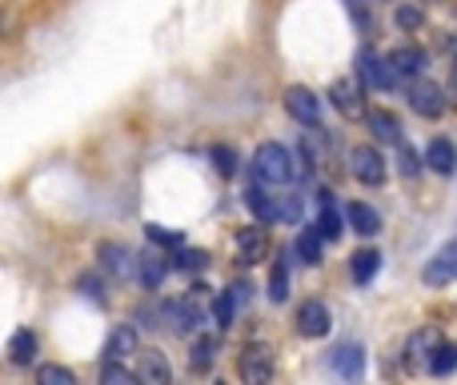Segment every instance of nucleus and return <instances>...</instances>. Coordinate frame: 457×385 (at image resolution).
I'll return each instance as SVG.
<instances>
[{"label":"nucleus","instance_id":"15","mask_svg":"<svg viewBox=\"0 0 457 385\" xmlns=\"http://www.w3.org/2000/svg\"><path fill=\"white\" fill-rule=\"evenodd\" d=\"M325 241H329V237H325L321 229H301V233H297V245H293V253H297L305 265H321Z\"/></svg>","mask_w":457,"mask_h":385},{"label":"nucleus","instance_id":"12","mask_svg":"<svg viewBox=\"0 0 457 385\" xmlns=\"http://www.w3.org/2000/svg\"><path fill=\"white\" fill-rule=\"evenodd\" d=\"M365 125H370V133L378 137V141H386V145H402L405 141V137H402V121H397L394 113H386V109L365 113Z\"/></svg>","mask_w":457,"mask_h":385},{"label":"nucleus","instance_id":"29","mask_svg":"<svg viewBox=\"0 0 457 385\" xmlns=\"http://www.w3.org/2000/svg\"><path fill=\"white\" fill-rule=\"evenodd\" d=\"M37 381L40 385H72V381H77V373L64 370V365H40Z\"/></svg>","mask_w":457,"mask_h":385},{"label":"nucleus","instance_id":"36","mask_svg":"<svg viewBox=\"0 0 457 385\" xmlns=\"http://www.w3.org/2000/svg\"><path fill=\"white\" fill-rule=\"evenodd\" d=\"M145 233H149V241H157V245H181V233H169V229H161V225H149Z\"/></svg>","mask_w":457,"mask_h":385},{"label":"nucleus","instance_id":"13","mask_svg":"<svg viewBox=\"0 0 457 385\" xmlns=\"http://www.w3.org/2000/svg\"><path fill=\"white\" fill-rule=\"evenodd\" d=\"M345 221L353 225V233H361V237H378L381 233L378 209H373V205H365V201H349L345 205Z\"/></svg>","mask_w":457,"mask_h":385},{"label":"nucleus","instance_id":"22","mask_svg":"<svg viewBox=\"0 0 457 385\" xmlns=\"http://www.w3.org/2000/svg\"><path fill=\"white\" fill-rule=\"evenodd\" d=\"M141 381H149V385H169L173 381V370H169V362H165V354H141Z\"/></svg>","mask_w":457,"mask_h":385},{"label":"nucleus","instance_id":"27","mask_svg":"<svg viewBox=\"0 0 457 385\" xmlns=\"http://www.w3.org/2000/svg\"><path fill=\"white\" fill-rule=\"evenodd\" d=\"M213 362H217V338H197L193 341V354H189L193 373H205Z\"/></svg>","mask_w":457,"mask_h":385},{"label":"nucleus","instance_id":"5","mask_svg":"<svg viewBox=\"0 0 457 385\" xmlns=\"http://www.w3.org/2000/svg\"><path fill=\"white\" fill-rule=\"evenodd\" d=\"M237 370H241V381L249 385H261L273 378V354H269L265 346H245L241 362H237Z\"/></svg>","mask_w":457,"mask_h":385},{"label":"nucleus","instance_id":"11","mask_svg":"<svg viewBox=\"0 0 457 385\" xmlns=\"http://www.w3.org/2000/svg\"><path fill=\"white\" fill-rule=\"evenodd\" d=\"M161 317H165V325L169 330H177V333L197 330L201 325V314H197L193 301H165V305H161Z\"/></svg>","mask_w":457,"mask_h":385},{"label":"nucleus","instance_id":"38","mask_svg":"<svg viewBox=\"0 0 457 385\" xmlns=\"http://www.w3.org/2000/svg\"><path fill=\"white\" fill-rule=\"evenodd\" d=\"M402 161H405V165H402V169H405V177H413V173H418V165H421V161H418V153H413L405 141H402Z\"/></svg>","mask_w":457,"mask_h":385},{"label":"nucleus","instance_id":"32","mask_svg":"<svg viewBox=\"0 0 457 385\" xmlns=\"http://www.w3.org/2000/svg\"><path fill=\"white\" fill-rule=\"evenodd\" d=\"M101 381H104V385H133V381H141V373H129L125 365L109 362V365L101 370Z\"/></svg>","mask_w":457,"mask_h":385},{"label":"nucleus","instance_id":"33","mask_svg":"<svg viewBox=\"0 0 457 385\" xmlns=\"http://www.w3.org/2000/svg\"><path fill=\"white\" fill-rule=\"evenodd\" d=\"M213 169L221 177H233L237 173V153L228 149V145H217V149H213Z\"/></svg>","mask_w":457,"mask_h":385},{"label":"nucleus","instance_id":"28","mask_svg":"<svg viewBox=\"0 0 457 385\" xmlns=\"http://www.w3.org/2000/svg\"><path fill=\"white\" fill-rule=\"evenodd\" d=\"M317 229H321L329 241H337V237H341V217L333 213V201H329V193H325V189H321V217H317Z\"/></svg>","mask_w":457,"mask_h":385},{"label":"nucleus","instance_id":"31","mask_svg":"<svg viewBox=\"0 0 457 385\" xmlns=\"http://www.w3.org/2000/svg\"><path fill=\"white\" fill-rule=\"evenodd\" d=\"M277 221H285V225H301V197L297 193L281 197V205H277Z\"/></svg>","mask_w":457,"mask_h":385},{"label":"nucleus","instance_id":"7","mask_svg":"<svg viewBox=\"0 0 457 385\" xmlns=\"http://www.w3.org/2000/svg\"><path fill=\"white\" fill-rule=\"evenodd\" d=\"M357 72H361V80H365L370 88H394L397 80H402V77L394 72V64H389V56L381 61V56L370 53V48L361 53V64H357Z\"/></svg>","mask_w":457,"mask_h":385},{"label":"nucleus","instance_id":"24","mask_svg":"<svg viewBox=\"0 0 457 385\" xmlns=\"http://www.w3.org/2000/svg\"><path fill=\"white\" fill-rule=\"evenodd\" d=\"M237 249H241L245 265L257 261L261 253H265V229H241V233H237Z\"/></svg>","mask_w":457,"mask_h":385},{"label":"nucleus","instance_id":"3","mask_svg":"<svg viewBox=\"0 0 457 385\" xmlns=\"http://www.w3.org/2000/svg\"><path fill=\"white\" fill-rule=\"evenodd\" d=\"M349 173L361 185H381L386 181V157H381L373 145H357V149L349 153Z\"/></svg>","mask_w":457,"mask_h":385},{"label":"nucleus","instance_id":"20","mask_svg":"<svg viewBox=\"0 0 457 385\" xmlns=\"http://www.w3.org/2000/svg\"><path fill=\"white\" fill-rule=\"evenodd\" d=\"M32 357H37V333L16 330L12 338H8V362L12 365H32Z\"/></svg>","mask_w":457,"mask_h":385},{"label":"nucleus","instance_id":"10","mask_svg":"<svg viewBox=\"0 0 457 385\" xmlns=\"http://www.w3.org/2000/svg\"><path fill=\"white\" fill-rule=\"evenodd\" d=\"M421 281H426V285H450V281H457V241H450L434 261H429L426 273H421Z\"/></svg>","mask_w":457,"mask_h":385},{"label":"nucleus","instance_id":"8","mask_svg":"<svg viewBox=\"0 0 457 385\" xmlns=\"http://www.w3.org/2000/svg\"><path fill=\"white\" fill-rule=\"evenodd\" d=\"M329 330H333V317L321 301H305V305L297 309V333L301 338H325Z\"/></svg>","mask_w":457,"mask_h":385},{"label":"nucleus","instance_id":"1","mask_svg":"<svg viewBox=\"0 0 457 385\" xmlns=\"http://www.w3.org/2000/svg\"><path fill=\"white\" fill-rule=\"evenodd\" d=\"M253 177L265 185H289L293 177H301V153L285 149L277 141L257 145V153H253Z\"/></svg>","mask_w":457,"mask_h":385},{"label":"nucleus","instance_id":"26","mask_svg":"<svg viewBox=\"0 0 457 385\" xmlns=\"http://www.w3.org/2000/svg\"><path fill=\"white\" fill-rule=\"evenodd\" d=\"M165 277H169V261H161V257H141V285L145 289H161L165 285Z\"/></svg>","mask_w":457,"mask_h":385},{"label":"nucleus","instance_id":"2","mask_svg":"<svg viewBox=\"0 0 457 385\" xmlns=\"http://www.w3.org/2000/svg\"><path fill=\"white\" fill-rule=\"evenodd\" d=\"M285 109H289L293 121H301V125H309V129L321 125V96L309 93L305 85L285 88Z\"/></svg>","mask_w":457,"mask_h":385},{"label":"nucleus","instance_id":"6","mask_svg":"<svg viewBox=\"0 0 457 385\" xmlns=\"http://www.w3.org/2000/svg\"><path fill=\"white\" fill-rule=\"evenodd\" d=\"M101 265L109 269L117 281H129V277H141V257H133V253L125 249V245H101Z\"/></svg>","mask_w":457,"mask_h":385},{"label":"nucleus","instance_id":"30","mask_svg":"<svg viewBox=\"0 0 457 385\" xmlns=\"http://www.w3.org/2000/svg\"><path fill=\"white\" fill-rule=\"evenodd\" d=\"M237 293H225V297H217L213 301V317H217V325H221V330H228V325H233V314H237Z\"/></svg>","mask_w":457,"mask_h":385},{"label":"nucleus","instance_id":"25","mask_svg":"<svg viewBox=\"0 0 457 385\" xmlns=\"http://www.w3.org/2000/svg\"><path fill=\"white\" fill-rule=\"evenodd\" d=\"M453 370H457V346L453 341H442V346L434 349V357H429V373H434V378H450Z\"/></svg>","mask_w":457,"mask_h":385},{"label":"nucleus","instance_id":"37","mask_svg":"<svg viewBox=\"0 0 457 385\" xmlns=\"http://www.w3.org/2000/svg\"><path fill=\"white\" fill-rule=\"evenodd\" d=\"M397 24H402V29H418V24H421V8H397Z\"/></svg>","mask_w":457,"mask_h":385},{"label":"nucleus","instance_id":"18","mask_svg":"<svg viewBox=\"0 0 457 385\" xmlns=\"http://www.w3.org/2000/svg\"><path fill=\"white\" fill-rule=\"evenodd\" d=\"M426 165L434 169V173L450 177L453 169H457V149L445 141V137H434V141H429V149H426Z\"/></svg>","mask_w":457,"mask_h":385},{"label":"nucleus","instance_id":"16","mask_svg":"<svg viewBox=\"0 0 457 385\" xmlns=\"http://www.w3.org/2000/svg\"><path fill=\"white\" fill-rule=\"evenodd\" d=\"M329 362H333V370H337L341 378H361V370H365V349L349 341V346H337V349H333Z\"/></svg>","mask_w":457,"mask_h":385},{"label":"nucleus","instance_id":"14","mask_svg":"<svg viewBox=\"0 0 457 385\" xmlns=\"http://www.w3.org/2000/svg\"><path fill=\"white\" fill-rule=\"evenodd\" d=\"M245 205H249V209L257 213V221L273 225V221H277V205H281V201H273V193L265 189V181H257V177H253L249 193H245Z\"/></svg>","mask_w":457,"mask_h":385},{"label":"nucleus","instance_id":"23","mask_svg":"<svg viewBox=\"0 0 457 385\" xmlns=\"http://www.w3.org/2000/svg\"><path fill=\"white\" fill-rule=\"evenodd\" d=\"M378 269H381L378 249H361V253H353V261H349V273H353L357 285H370L373 277H378Z\"/></svg>","mask_w":457,"mask_h":385},{"label":"nucleus","instance_id":"4","mask_svg":"<svg viewBox=\"0 0 457 385\" xmlns=\"http://www.w3.org/2000/svg\"><path fill=\"white\" fill-rule=\"evenodd\" d=\"M410 105H413V113H418V117L437 121L445 113L442 85H434V80H413V85H410Z\"/></svg>","mask_w":457,"mask_h":385},{"label":"nucleus","instance_id":"17","mask_svg":"<svg viewBox=\"0 0 457 385\" xmlns=\"http://www.w3.org/2000/svg\"><path fill=\"white\" fill-rule=\"evenodd\" d=\"M389 64H394L397 77H421V72H426V53L413 45L394 48V53H389Z\"/></svg>","mask_w":457,"mask_h":385},{"label":"nucleus","instance_id":"34","mask_svg":"<svg viewBox=\"0 0 457 385\" xmlns=\"http://www.w3.org/2000/svg\"><path fill=\"white\" fill-rule=\"evenodd\" d=\"M177 265H181V269H205L209 265V253L205 249H181V253H177Z\"/></svg>","mask_w":457,"mask_h":385},{"label":"nucleus","instance_id":"9","mask_svg":"<svg viewBox=\"0 0 457 385\" xmlns=\"http://www.w3.org/2000/svg\"><path fill=\"white\" fill-rule=\"evenodd\" d=\"M329 96H333V105H337V113L341 117H365V88L357 85V80H337V85L329 88Z\"/></svg>","mask_w":457,"mask_h":385},{"label":"nucleus","instance_id":"35","mask_svg":"<svg viewBox=\"0 0 457 385\" xmlns=\"http://www.w3.org/2000/svg\"><path fill=\"white\" fill-rule=\"evenodd\" d=\"M77 289L85 293V297H96V301H104V293H101V277H93V273H85L77 281Z\"/></svg>","mask_w":457,"mask_h":385},{"label":"nucleus","instance_id":"21","mask_svg":"<svg viewBox=\"0 0 457 385\" xmlns=\"http://www.w3.org/2000/svg\"><path fill=\"white\" fill-rule=\"evenodd\" d=\"M289 281H293V273H289V249H285L281 257L273 261V269H269V301L289 297Z\"/></svg>","mask_w":457,"mask_h":385},{"label":"nucleus","instance_id":"19","mask_svg":"<svg viewBox=\"0 0 457 385\" xmlns=\"http://www.w3.org/2000/svg\"><path fill=\"white\" fill-rule=\"evenodd\" d=\"M129 354H137V330L120 325V330H112L109 341H104V357H109V362H125Z\"/></svg>","mask_w":457,"mask_h":385}]
</instances>
